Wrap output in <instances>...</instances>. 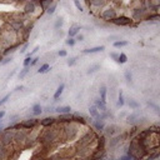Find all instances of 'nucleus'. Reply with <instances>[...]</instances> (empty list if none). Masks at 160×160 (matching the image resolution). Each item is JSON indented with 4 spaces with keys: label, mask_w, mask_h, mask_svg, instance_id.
<instances>
[{
    "label": "nucleus",
    "mask_w": 160,
    "mask_h": 160,
    "mask_svg": "<svg viewBox=\"0 0 160 160\" xmlns=\"http://www.w3.org/2000/svg\"><path fill=\"white\" fill-rule=\"evenodd\" d=\"M55 125H56V124H55ZM55 125L48 128L46 130H44V132L39 135L38 140H39V143L43 144L44 146H50V145H53L54 143H56V141L60 140V138H61V126H55ZM60 125H61V124H60Z\"/></svg>",
    "instance_id": "nucleus-1"
},
{
    "label": "nucleus",
    "mask_w": 160,
    "mask_h": 160,
    "mask_svg": "<svg viewBox=\"0 0 160 160\" xmlns=\"http://www.w3.org/2000/svg\"><path fill=\"white\" fill-rule=\"evenodd\" d=\"M79 134V125L75 123L61 124V139L63 140H73Z\"/></svg>",
    "instance_id": "nucleus-2"
},
{
    "label": "nucleus",
    "mask_w": 160,
    "mask_h": 160,
    "mask_svg": "<svg viewBox=\"0 0 160 160\" xmlns=\"http://www.w3.org/2000/svg\"><path fill=\"white\" fill-rule=\"evenodd\" d=\"M99 16H100L102 20L110 23L113 19H115V18L118 16V9H116L114 5L108 4L106 6L103 8V11L99 14Z\"/></svg>",
    "instance_id": "nucleus-3"
},
{
    "label": "nucleus",
    "mask_w": 160,
    "mask_h": 160,
    "mask_svg": "<svg viewBox=\"0 0 160 160\" xmlns=\"http://www.w3.org/2000/svg\"><path fill=\"white\" fill-rule=\"evenodd\" d=\"M29 136H30V133L28 130H24V129L16 130V132H14V141H13V144H15L18 146H25Z\"/></svg>",
    "instance_id": "nucleus-4"
},
{
    "label": "nucleus",
    "mask_w": 160,
    "mask_h": 160,
    "mask_svg": "<svg viewBox=\"0 0 160 160\" xmlns=\"http://www.w3.org/2000/svg\"><path fill=\"white\" fill-rule=\"evenodd\" d=\"M14 141V130H8L4 128V130L0 133V144H3L5 146H10Z\"/></svg>",
    "instance_id": "nucleus-5"
},
{
    "label": "nucleus",
    "mask_w": 160,
    "mask_h": 160,
    "mask_svg": "<svg viewBox=\"0 0 160 160\" xmlns=\"http://www.w3.org/2000/svg\"><path fill=\"white\" fill-rule=\"evenodd\" d=\"M130 13H132V20H135V21H141V20H144V18H145L146 14H148V11H146L143 6H140V5L133 6L132 10H130Z\"/></svg>",
    "instance_id": "nucleus-6"
},
{
    "label": "nucleus",
    "mask_w": 160,
    "mask_h": 160,
    "mask_svg": "<svg viewBox=\"0 0 160 160\" xmlns=\"http://www.w3.org/2000/svg\"><path fill=\"white\" fill-rule=\"evenodd\" d=\"M144 121H146V118L141 116V113H139V111L132 113L130 115H126V123L130 125H139Z\"/></svg>",
    "instance_id": "nucleus-7"
},
{
    "label": "nucleus",
    "mask_w": 160,
    "mask_h": 160,
    "mask_svg": "<svg viewBox=\"0 0 160 160\" xmlns=\"http://www.w3.org/2000/svg\"><path fill=\"white\" fill-rule=\"evenodd\" d=\"M8 25L13 31H15L16 34H19V33H21V30L25 26V21L21 20V19H18V18H14V19L8 20Z\"/></svg>",
    "instance_id": "nucleus-8"
},
{
    "label": "nucleus",
    "mask_w": 160,
    "mask_h": 160,
    "mask_svg": "<svg viewBox=\"0 0 160 160\" xmlns=\"http://www.w3.org/2000/svg\"><path fill=\"white\" fill-rule=\"evenodd\" d=\"M110 23L114 24V25H116V26H129V25L133 24V20H132V18L126 16V15H118Z\"/></svg>",
    "instance_id": "nucleus-9"
},
{
    "label": "nucleus",
    "mask_w": 160,
    "mask_h": 160,
    "mask_svg": "<svg viewBox=\"0 0 160 160\" xmlns=\"http://www.w3.org/2000/svg\"><path fill=\"white\" fill-rule=\"evenodd\" d=\"M38 10V3L35 2H26L23 4V13L28 16H31L34 15Z\"/></svg>",
    "instance_id": "nucleus-10"
},
{
    "label": "nucleus",
    "mask_w": 160,
    "mask_h": 160,
    "mask_svg": "<svg viewBox=\"0 0 160 160\" xmlns=\"http://www.w3.org/2000/svg\"><path fill=\"white\" fill-rule=\"evenodd\" d=\"M38 125H39V120L38 119L30 118V119H26V120H23L21 121V129L28 130V132H31V130H34Z\"/></svg>",
    "instance_id": "nucleus-11"
},
{
    "label": "nucleus",
    "mask_w": 160,
    "mask_h": 160,
    "mask_svg": "<svg viewBox=\"0 0 160 160\" xmlns=\"http://www.w3.org/2000/svg\"><path fill=\"white\" fill-rule=\"evenodd\" d=\"M108 4H109V0H89L88 6L94 10H99V9H103L104 6H106Z\"/></svg>",
    "instance_id": "nucleus-12"
},
{
    "label": "nucleus",
    "mask_w": 160,
    "mask_h": 160,
    "mask_svg": "<svg viewBox=\"0 0 160 160\" xmlns=\"http://www.w3.org/2000/svg\"><path fill=\"white\" fill-rule=\"evenodd\" d=\"M71 115H73L71 116V121L73 123H75L78 125H86L88 124V121H86V119H85V116L83 114H80V113H73Z\"/></svg>",
    "instance_id": "nucleus-13"
},
{
    "label": "nucleus",
    "mask_w": 160,
    "mask_h": 160,
    "mask_svg": "<svg viewBox=\"0 0 160 160\" xmlns=\"http://www.w3.org/2000/svg\"><path fill=\"white\" fill-rule=\"evenodd\" d=\"M118 130H119V126L118 125H115V124H110V125H108V126H105L104 128V133H105V135H108V136H114V135H116L118 134Z\"/></svg>",
    "instance_id": "nucleus-14"
},
{
    "label": "nucleus",
    "mask_w": 160,
    "mask_h": 160,
    "mask_svg": "<svg viewBox=\"0 0 160 160\" xmlns=\"http://www.w3.org/2000/svg\"><path fill=\"white\" fill-rule=\"evenodd\" d=\"M56 123H58V119L54 118V116H46L43 120H39V124L41 126H44V128H50V126L55 125Z\"/></svg>",
    "instance_id": "nucleus-15"
},
{
    "label": "nucleus",
    "mask_w": 160,
    "mask_h": 160,
    "mask_svg": "<svg viewBox=\"0 0 160 160\" xmlns=\"http://www.w3.org/2000/svg\"><path fill=\"white\" fill-rule=\"evenodd\" d=\"M20 44H21V43H20V40H19V41H16V43H14V44H11V45H8V46L2 51V54H3L4 56H9L10 54H13V53L20 46Z\"/></svg>",
    "instance_id": "nucleus-16"
},
{
    "label": "nucleus",
    "mask_w": 160,
    "mask_h": 160,
    "mask_svg": "<svg viewBox=\"0 0 160 160\" xmlns=\"http://www.w3.org/2000/svg\"><path fill=\"white\" fill-rule=\"evenodd\" d=\"M93 105H95L97 106V109L100 111V113H104V111H108V108H106V103H104V102H102V99L100 98H95L94 99V104Z\"/></svg>",
    "instance_id": "nucleus-17"
},
{
    "label": "nucleus",
    "mask_w": 160,
    "mask_h": 160,
    "mask_svg": "<svg viewBox=\"0 0 160 160\" xmlns=\"http://www.w3.org/2000/svg\"><path fill=\"white\" fill-rule=\"evenodd\" d=\"M105 46L104 45H99V46H94V48H88V49H83L81 53L83 54H95V53H100L104 51Z\"/></svg>",
    "instance_id": "nucleus-18"
},
{
    "label": "nucleus",
    "mask_w": 160,
    "mask_h": 160,
    "mask_svg": "<svg viewBox=\"0 0 160 160\" xmlns=\"http://www.w3.org/2000/svg\"><path fill=\"white\" fill-rule=\"evenodd\" d=\"M64 89H65V84H64V83H61V84L58 86V89L55 90L54 95H53V102H54V103H55V102H58V100L60 99V97H61V94H63Z\"/></svg>",
    "instance_id": "nucleus-19"
},
{
    "label": "nucleus",
    "mask_w": 160,
    "mask_h": 160,
    "mask_svg": "<svg viewBox=\"0 0 160 160\" xmlns=\"http://www.w3.org/2000/svg\"><path fill=\"white\" fill-rule=\"evenodd\" d=\"M93 126H94L95 132L103 133L104 128H105V123H104V120H94V121H93Z\"/></svg>",
    "instance_id": "nucleus-20"
},
{
    "label": "nucleus",
    "mask_w": 160,
    "mask_h": 160,
    "mask_svg": "<svg viewBox=\"0 0 160 160\" xmlns=\"http://www.w3.org/2000/svg\"><path fill=\"white\" fill-rule=\"evenodd\" d=\"M80 29H81V26H80V25H78V24L71 25V26H70V29H69V31H68V35H69V38H75V37L79 34Z\"/></svg>",
    "instance_id": "nucleus-21"
},
{
    "label": "nucleus",
    "mask_w": 160,
    "mask_h": 160,
    "mask_svg": "<svg viewBox=\"0 0 160 160\" xmlns=\"http://www.w3.org/2000/svg\"><path fill=\"white\" fill-rule=\"evenodd\" d=\"M71 113H67V114H60L59 115V119H58V123L60 124H68V123H71Z\"/></svg>",
    "instance_id": "nucleus-22"
},
{
    "label": "nucleus",
    "mask_w": 160,
    "mask_h": 160,
    "mask_svg": "<svg viewBox=\"0 0 160 160\" xmlns=\"http://www.w3.org/2000/svg\"><path fill=\"white\" fill-rule=\"evenodd\" d=\"M10 151L8 150V146L0 144V160H8Z\"/></svg>",
    "instance_id": "nucleus-23"
},
{
    "label": "nucleus",
    "mask_w": 160,
    "mask_h": 160,
    "mask_svg": "<svg viewBox=\"0 0 160 160\" xmlns=\"http://www.w3.org/2000/svg\"><path fill=\"white\" fill-rule=\"evenodd\" d=\"M105 144H106L105 135H100L97 140V148H95V150H105Z\"/></svg>",
    "instance_id": "nucleus-24"
},
{
    "label": "nucleus",
    "mask_w": 160,
    "mask_h": 160,
    "mask_svg": "<svg viewBox=\"0 0 160 160\" xmlns=\"http://www.w3.org/2000/svg\"><path fill=\"white\" fill-rule=\"evenodd\" d=\"M106 95H108V86L106 85H102L99 88V98L102 99V102L106 103Z\"/></svg>",
    "instance_id": "nucleus-25"
},
{
    "label": "nucleus",
    "mask_w": 160,
    "mask_h": 160,
    "mask_svg": "<svg viewBox=\"0 0 160 160\" xmlns=\"http://www.w3.org/2000/svg\"><path fill=\"white\" fill-rule=\"evenodd\" d=\"M159 19H160L159 13H148V14H146V16L144 18V20H145L146 23H150V21H158Z\"/></svg>",
    "instance_id": "nucleus-26"
},
{
    "label": "nucleus",
    "mask_w": 160,
    "mask_h": 160,
    "mask_svg": "<svg viewBox=\"0 0 160 160\" xmlns=\"http://www.w3.org/2000/svg\"><path fill=\"white\" fill-rule=\"evenodd\" d=\"M54 111H56L59 114H67V113H71V108L69 105H60V106H56L54 109Z\"/></svg>",
    "instance_id": "nucleus-27"
},
{
    "label": "nucleus",
    "mask_w": 160,
    "mask_h": 160,
    "mask_svg": "<svg viewBox=\"0 0 160 160\" xmlns=\"http://www.w3.org/2000/svg\"><path fill=\"white\" fill-rule=\"evenodd\" d=\"M41 113H43V106L39 103H37L31 106V114H33L34 116H39Z\"/></svg>",
    "instance_id": "nucleus-28"
},
{
    "label": "nucleus",
    "mask_w": 160,
    "mask_h": 160,
    "mask_svg": "<svg viewBox=\"0 0 160 160\" xmlns=\"http://www.w3.org/2000/svg\"><path fill=\"white\" fill-rule=\"evenodd\" d=\"M53 3H54V0H39L38 5L41 8V10H46Z\"/></svg>",
    "instance_id": "nucleus-29"
},
{
    "label": "nucleus",
    "mask_w": 160,
    "mask_h": 160,
    "mask_svg": "<svg viewBox=\"0 0 160 160\" xmlns=\"http://www.w3.org/2000/svg\"><path fill=\"white\" fill-rule=\"evenodd\" d=\"M100 64H93V65H90L89 68H88V70H86V74L88 75H90V74H94V73H97L98 70H100Z\"/></svg>",
    "instance_id": "nucleus-30"
},
{
    "label": "nucleus",
    "mask_w": 160,
    "mask_h": 160,
    "mask_svg": "<svg viewBox=\"0 0 160 160\" xmlns=\"http://www.w3.org/2000/svg\"><path fill=\"white\" fill-rule=\"evenodd\" d=\"M128 106H129L130 109H133V110H138V109H140V103H138L134 99H129L128 100Z\"/></svg>",
    "instance_id": "nucleus-31"
},
{
    "label": "nucleus",
    "mask_w": 160,
    "mask_h": 160,
    "mask_svg": "<svg viewBox=\"0 0 160 160\" xmlns=\"http://www.w3.org/2000/svg\"><path fill=\"white\" fill-rule=\"evenodd\" d=\"M119 108H123L125 105V99H124V93L123 90H119V94H118V104H116Z\"/></svg>",
    "instance_id": "nucleus-32"
},
{
    "label": "nucleus",
    "mask_w": 160,
    "mask_h": 160,
    "mask_svg": "<svg viewBox=\"0 0 160 160\" xmlns=\"http://www.w3.org/2000/svg\"><path fill=\"white\" fill-rule=\"evenodd\" d=\"M29 71H30V67H24V68L20 70V73L18 74V79H19V80H23V79L29 74Z\"/></svg>",
    "instance_id": "nucleus-33"
},
{
    "label": "nucleus",
    "mask_w": 160,
    "mask_h": 160,
    "mask_svg": "<svg viewBox=\"0 0 160 160\" xmlns=\"http://www.w3.org/2000/svg\"><path fill=\"white\" fill-rule=\"evenodd\" d=\"M113 45H114V48L119 49V48L128 46V45H129V41H128V40H116V41L113 43Z\"/></svg>",
    "instance_id": "nucleus-34"
},
{
    "label": "nucleus",
    "mask_w": 160,
    "mask_h": 160,
    "mask_svg": "<svg viewBox=\"0 0 160 160\" xmlns=\"http://www.w3.org/2000/svg\"><path fill=\"white\" fill-rule=\"evenodd\" d=\"M159 156H160V153H159V150H158V151L149 153L144 159H145V160H156V159H159Z\"/></svg>",
    "instance_id": "nucleus-35"
},
{
    "label": "nucleus",
    "mask_w": 160,
    "mask_h": 160,
    "mask_svg": "<svg viewBox=\"0 0 160 160\" xmlns=\"http://www.w3.org/2000/svg\"><path fill=\"white\" fill-rule=\"evenodd\" d=\"M49 70H50V65H49L48 63H44L43 65L38 69V74H45V73H48Z\"/></svg>",
    "instance_id": "nucleus-36"
},
{
    "label": "nucleus",
    "mask_w": 160,
    "mask_h": 160,
    "mask_svg": "<svg viewBox=\"0 0 160 160\" xmlns=\"http://www.w3.org/2000/svg\"><path fill=\"white\" fill-rule=\"evenodd\" d=\"M146 105H148V106H150V108H151L156 114H159V113H160V110H159V105H158V104H155L153 100H148V102H146Z\"/></svg>",
    "instance_id": "nucleus-37"
},
{
    "label": "nucleus",
    "mask_w": 160,
    "mask_h": 160,
    "mask_svg": "<svg viewBox=\"0 0 160 160\" xmlns=\"http://www.w3.org/2000/svg\"><path fill=\"white\" fill-rule=\"evenodd\" d=\"M126 61H128V55H126L125 53H120L119 56H118L116 63H119V64H125Z\"/></svg>",
    "instance_id": "nucleus-38"
},
{
    "label": "nucleus",
    "mask_w": 160,
    "mask_h": 160,
    "mask_svg": "<svg viewBox=\"0 0 160 160\" xmlns=\"http://www.w3.org/2000/svg\"><path fill=\"white\" fill-rule=\"evenodd\" d=\"M63 25H64V19L63 18H58L55 20V23H54V29L55 30H59V29H61Z\"/></svg>",
    "instance_id": "nucleus-39"
},
{
    "label": "nucleus",
    "mask_w": 160,
    "mask_h": 160,
    "mask_svg": "<svg viewBox=\"0 0 160 160\" xmlns=\"http://www.w3.org/2000/svg\"><path fill=\"white\" fill-rule=\"evenodd\" d=\"M124 76H125V80H126L128 83H132V81H133V74H132L130 69H126V70H125Z\"/></svg>",
    "instance_id": "nucleus-40"
},
{
    "label": "nucleus",
    "mask_w": 160,
    "mask_h": 160,
    "mask_svg": "<svg viewBox=\"0 0 160 160\" xmlns=\"http://www.w3.org/2000/svg\"><path fill=\"white\" fill-rule=\"evenodd\" d=\"M78 59H79V56H71V58H69L68 61H67L68 67H74L75 64H76V61H78Z\"/></svg>",
    "instance_id": "nucleus-41"
},
{
    "label": "nucleus",
    "mask_w": 160,
    "mask_h": 160,
    "mask_svg": "<svg viewBox=\"0 0 160 160\" xmlns=\"http://www.w3.org/2000/svg\"><path fill=\"white\" fill-rule=\"evenodd\" d=\"M11 61H13V56H11V55L5 56L4 59H2V61H0V65L4 67V65H6V64H9V63H11Z\"/></svg>",
    "instance_id": "nucleus-42"
},
{
    "label": "nucleus",
    "mask_w": 160,
    "mask_h": 160,
    "mask_svg": "<svg viewBox=\"0 0 160 160\" xmlns=\"http://www.w3.org/2000/svg\"><path fill=\"white\" fill-rule=\"evenodd\" d=\"M10 97H11V93H8V94H5L3 98H0V106L2 105H4L9 99H10Z\"/></svg>",
    "instance_id": "nucleus-43"
},
{
    "label": "nucleus",
    "mask_w": 160,
    "mask_h": 160,
    "mask_svg": "<svg viewBox=\"0 0 160 160\" xmlns=\"http://www.w3.org/2000/svg\"><path fill=\"white\" fill-rule=\"evenodd\" d=\"M55 10H56V4H55V3H53V4H51V5H50L45 11H46L49 15H53V14L55 13Z\"/></svg>",
    "instance_id": "nucleus-44"
},
{
    "label": "nucleus",
    "mask_w": 160,
    "mask_h": 160,
    "mask_svg": "<svg viewBox=\"0 0 160 160\" xmlns=\"http://www.w3.org/2000/svg\"><path fill=\"white\" fill-rule=\"evenodd\" d=\"M39 60H40L39 56H33V58H31V61H30V65H29V67H30V68H31V67H35Z\"/></svg>",
    "instance_id": "nucleus-45"
},
{
    "label": "nucleus",
    "mask_w": 160,
    "mask_h": 160,
    "mask_svg": "<svg viewBox=\"0 0 160 160\" xmlns=\"http://www.w3.org/2000/svg\"><path fill=\"white\" fill-rule=\"evenodd\" d=\"M74 2V5H75V8L79 10V11H84V8H83V5L80 4V0H73Z\"/></svg>",
    "instance_id": "nucleus-46"
},
{
    "label": "nucleus",
    "mask_w": 160,
    "mask_h": 160,
    "mask_svg": "<svg viewBox=\"0 0 160 160\" xmlns=\"http://www.w3.org/2000/svg\"><path fill=\"white\" fill-rule=\"evenodd\" d=\"M65 44H67L68 46H74V45L76 44V41H75L74 38H68V39L65 40Z\"/></svg>",
    "instance_id": "nucleus-47"
},
{
    "label": "nucleus",
    "mask_w": 160,
    "mask_h": 160,
    "mask_svg": "<svg viewBox=\"0 0 160 160\" xmlns=\"http://www.w3.org/2000/svg\"><path fill=\"white\" fill-rule=\"evenodd\" d=\"M54 109H55V106L51 104V105H46L45 108H43V111H46V113H51V111H54Z\"/></svg>",
    "instance_id": "nucleus-48"
},
{
    "label": "nucleus",
    "mask_w": 160,
    "mask_h": 160,
    "mask_svg": "<svg viewBox=\"0 0 160 160\" xmlns=\"http://www.w3.org/2000/svg\"><path fill=\"white\" fill-rule=\"evenodd\" d=\"M28 46H29V43L26 41V43H24L23 44V46H21V49H20V54H25L26 53V50H28Z\"/></svg>",
    "instance_id": "nucleus-49"
},
{
    "label": "nucleus",
    "mask_w": 160,
    "mask_h": 160,
    "mask_svg": "<svg viewBox=\"0 0 160 160\" xmlns=\"http://www.w3.org/2000/svg\"><path fill=\"white\" fill-rule=\"evenodd\" d=\"M39 49H40V48H39V46H35V48H34V49H33V50H31V51H30V53H28V54H26V56H31V58H33V55H34V54H37V53H38V50H39Z\"/></svg>",
    "instance_id": "nucleus-50"
},
{
    "label": "nucleus",
    "mask_w": 160,
    "mask_h": 160,
    "mask_svg": "<svg viewBox=\"0 0 160 160\" xmlns=\"http://www.w3.org/2000/svg\"><path fill=\"white\" fill-rule=\"evenodd\" d=\"M58 55H59L60 58H65V56L68 55V51H67V50H64V49H60V50L58 51Z\"/></svg>",
    "instance_id": "nucleus-51"
},
{
    "label": "nucleus",
    "mask_w": 160,
    "mask_h": 160,
    "mask_svg": "<svg viewBox=\"0 0 160 160\" xmlns=\"http://www.w3.org/2000/svg\"><path fill=\"white\" fill-rule=\"evenodd\" d=\"M109 56H110L113 60H115V61H116V60H118V56H119V53H116V51H111V53L109 54Z\"/></svg>",
    "instance_id": "nucleus-52"
},
{
    "label": "nucleus",
    "mask_w": 160,
    "mask_h": 160,
    "mask_svg": "<svg viewBox=\"0 0 160 160\" xmlns=\"http://www.w3.org/2000/svg\"><path fill=\"white\" fill-rule=\"evenodd\" d=\"M30 61H31V56H26L25 60H24V63H23V65L24 67H29L30 65Z\"/></svg>",
    "instance_id": "nucleus-53"
},
{
    "label": "nucleus",
    "mask_w": 160,
    "mask_h": 160,
    "mask_svg": "<svg viewBox=\"0 0 160 160\" xmlns=\"http://www.w3.org/2000/svg\"><path fill=\"white\" fill-rule=\"evenodd\" d=\"M118 160H133L132 159V156L130 155H128V154H125V155H123V156H120Z\"/></svg>",
    "instance_id": "nucleus-54"
},
{
    "label": "nucleus",
    "mask_w": 160,
    "mask_h": 160,
    "mask_svg": "<svg viewBox=\"0 0 160 160\" xmlns=\"http://www.w3.org/2000/svg\"><path fill=\"white\" fill-rule=\"evenodd\" d=\"M74 39H75V41H83V40H84V35H83V34H78Z\"/></svg>",
    "instance_id": "nucleus-55"
},
{
    "label": "nucleus",
    "mask_w": 160,
    "mask_h": 160,
    "mask_svg": "<svg viewBox=\"0 0 160 160\" xmlns=\"http://www.w3.org/2000/svg\"><path fill=\"white\" fill-rule=\"evenodd\" d=\"M23 89H24V86H23V85H18V86L14 89V91H21Z\"/></svg>",
    "instance_id": "nucleus-56"
},
{
    "label": "nucleus",
    "mask_w": 160,
    "mask_h": 160,
    "mask_svg": "<svg viewBox=\"0 0 160 160\" xmlns=\"http://www.w3.org/2000/svg\"><path fill=\"white\" fill-rule=\"evenodd\" d=\"M15 119H19V115H11V116H9V120L10 121H14Z\"/></svg>",
    "instance_id": "nucleus-57"
},
{
    "label": "nucleus",
    "mask_w": 160,
    "mask_h": 160,
    "mask_svg": "<svg viewBox=\"0 0 160 160\" xmlns=\"http://www.w3.org/2000/svg\"><path fill=\"white\" fill-rule=\"evenodd\" d=\"M5 114H6V113H5V110H0V120H2V119L5 116Z\"/></svg>",
    "instance_id": "nucleus-58"
},
{
    "label": "nucleus",
    "mask_w": 160,
    "mask_h": 160,
    "mask_svg": "<svg viewBox=\"0 0 160 160\" xmlns=\"http://www.w3.org/2000/svg\"><path fill=\"white\" fill-rule=\"evenodd\" d=\"M15 73H16V69H14V70H13V71H11V73H10V74H9V75H8V78H9V79H10V78H13V76H14V74H15Z\"/></svg>",
    "instance_id": "nucleus-59"
},
{
    "label": "nucleus",
    "mask_w": 160,
    "mask_h": 160,
    "mask_svg": "<svg viewBox=\"0 0 160 160\" xmlns=\"http://www.w3.org/2000/svg\"><path fill=\"white\" fill-rule=\"evenodd\" d=\"M4 128H5V126H4L3 124H0V133H2V132L4 130Z\"/></svg>",
    "instance_id": "nucleus-60"
},
{
    "label": "nucleus",
    "mask_w": 160,
    "mask_h": 160,
    "mask_svg": "<svg viewBox=\"0 0 160 160\" xmlns=\"http://www.w3.org/2000/svg\"><path fill=\"white\" fill-rule=\"evenodd\" d=\"M116 38H118V37H109V38H108V40L110 41V40H114V39H116Z\"/></svg>",
    "instance_id": "nucleus-61"
},
{
    "label": "nucleus",
    "mask_w": 160,
    "mask_h": 160,
    "mask_svg": "<svg viewBox=\"0 0 160 160\" xmlns=\"http://www.w3.org/2000/svg\"><path fill=\"white\" fill-rule=\"evenodd\" d=\"M102 160H108V159H106V158H103V159H102Z\"/></svg>",
    "instance_id": "nucleus-62"
}]
</instances>
